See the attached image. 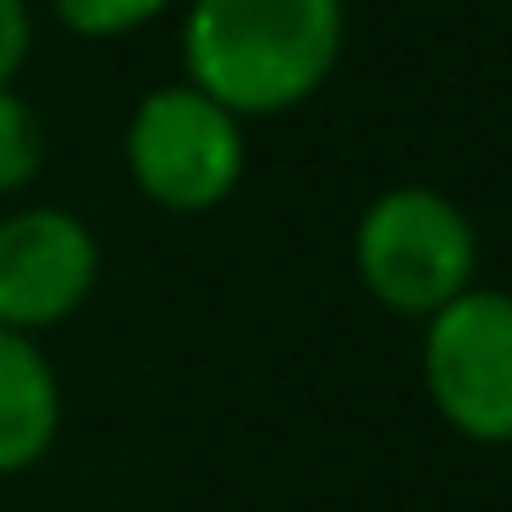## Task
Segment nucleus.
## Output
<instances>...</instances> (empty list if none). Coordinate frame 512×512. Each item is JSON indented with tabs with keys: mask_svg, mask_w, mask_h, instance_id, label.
Returning a JSON list of instances; mask_svg holds the SVG:
<instances>
[{
	"mask_svg": "<svg viewBox=\"0 0 512 512\" xmlns=\"http://www.w3.org/2000/svg\"><path fill=\"white\" fill-rule=\"evenodd\" d=\"M177 0H50L56 23L67 28L83 45H111V39H127L138 28L160 23Z\"/></svg>",
	"mask_w": 512,
	"mask_h": 512,
	"instance_id": "6e6552de",
	"label": "nucleus"
},
{
	"mask_svg": "<svg viewBox=\"0 0 512 512\" xmlns=\"http://www.w3.org/2000/svg\"><path fill=\"white\" fill-rule=\"evenodd\" d=\"M419 375L435 419L468 446H512V287L474 281L424 320Z\"/></svg>",
	"mask_w": 512,
	"mask_h": 512,
	"instance_id": "20e7f679",
	"label": "nucleus"
},
{
	"mask_svg": "<svg viewBox=\"0 0 512 512\" xmlns=\"http://www.w3.org/2000/svg\"><path fill=\"white\" fill-rule=\"evenodd\" d=\"M353 276L397 320H430L479 281V232L452 193L397 182L353 221Z\"/></svg>",
	"mask_w": 512,
	"mask_h": 512,
	"instance_id": "f03ea898",
	"label": "nucleus"
},
{
	"mask_svg": "<svg viewBox=\"0 0 512 512\" xmlns=\"http://www.w3.org/2000/svg\"><path fill=\"white\" fill-rule=\"evenodd\" d=\"M182 83L237 122H270L331 83L347 50V0H188Z\"/></svg>",
	"mask_w": 512,
	"mask_h": 512,
	"instance_id": "f257e3e1",
	"label": "nucleus"
},
{
	"mask_svg": "<svg viewBox=\"0 0 512 512\" xmlns=\"http://www.w3.org/2000/svg\"><path fill=\"white\" fill-rule=\"evenodd\" d=\"M100 237L78 210L23 204L0 215V325L45 336L100 292Z\"/></svg>",
	"mask_w": 512,
	"mask_h": 512,
	"instance_id": "39448f33",
	"label": "nucleus"
},
{
	"mask_svg": "<svg viewBox=\"0 0 512 512\" xmlns=\"http://www.w3.org/2000/svg\"><path fill=\"white\" fill-rule=\"evenodd\" d=\"M61 435V375L39 336L0 325V479L28 474Z\"/></svg>",
	"mask_w": 512,
	"mask_h": 512,
	"instance_id": "423d86ee",
	"label": "nucleus"
},
{
	"mask_svg": "<svg viewBox=\"0 0 512 512\" xmlns=\"http://www.w3.org/2000/svg\"><path fill=\"white\" fill-rule=\"evenodd\" d=\"M45 160H50V133L39 105L23 100L17 83L0 89V199H17V193L34 188L45 177Z\"/></svg>",
	"mask_w": 512,
	"mask_h": 512,
	"instance_id": "0eeeda50",
	"label": "nucleus"
},
{
	"mask_svg": "<svg viewBox=\"0 0 512 512\" xmlns=\"http://www.w3.org/2000/svg\"><path fill=\"white\" fill-rule=\"evenodd\" d=\"M248 122L193 83H160L122 127V166L138 199L166 215H210L248 171Z\"/></svg>",
	"mask_w": 512,
	"mask_h": 512,
	"instance_id": "7ed1b4c3",
	"label": "nucleus"
},
{
	"mask_svg": "<svg viewBox=\"0 0 512 512\" xmlns=\"http://www.w3.org/2000/svg\"><path fill=\"white\" fill-rule=\"evenodd\" d=\"M34 56V6L28 0H0V89H12Z\"/></svg>",
	"mask_w": 512,
	"mask_h": 512,
	"instance_id": "1a4fd4ad",
	"label": "nucleus"
}]
</instances>
